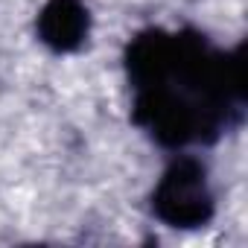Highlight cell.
Segmentation results:
<instances>
[{"mask_svg": "<svg viewBox=\"0 0 248 248\" xmlns=\"http://www.w3.org/2000/svg\"><path fill=\"white\" fill-rule=\"evenodd\" d=\"M158 213L172 222V225H196L204 222L210 213V199L204 193V181L199 167L193 164H181L175 167L164 184L158 187Z\"/></svg>", "mask_w": 248, "mask_h": 248, "instance_id": "cell-1", "label": "cell"}, {"mask_svg": "<svg viewBox=\"0 0 248 248\" xmlns=\"http://www.w3.org/2000/svg\"><path fill=\"white\" fill-rule=\"evenodd\" d=\"M85 30H88V12L79 6V0H53L41 15L44 41L59 50L76 47L82 41Z\"/></svg>", "mask_w": 248, "mask_h": 248, "instance_id": "cell-2", "label": "cell"}]
</instances>
